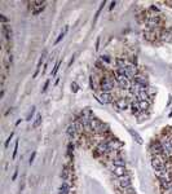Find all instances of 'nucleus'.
<instances>
[{"label":"nucleus","instance_id":"obj_6","mask_svg":"<svg viewBox=\"0 0 172 194\" xmlns=\"http://www.w3.org/2000/svg\"><path fill=\"white\" fill-rule=\"evenodd\" d=\"M133 82L141 84V85H144V87H148V78L145 77L144 74H140V73H138V75L135 78V80H133Z\"/></svg>","mask_w":172,"mask_h":194},{"label":"nucleus","instance_id":"obj_2","mask_svg":"<svg viewBox=\"0 0 172 194\" xmlns=\"http://www.w3.org/2000/svg\"><path fill=\"white\" fill-rule=\"evenodd\" d=\"M97 97H99V100L101 102H104V104H109V102H111V101H115L113 92L109 93V92H101V91H100V93L97 95Z\"/></svg>","mask_w":172,"mask_h":194},{"label":"nucleus","instance_id":"obj_8","mask_svg":"<svg viewBox=\"0 0 172 194\" xmlns=\"http://www.w3.org/2000/svg\"><path fill=\"white\" fill-rule=\"evenodd\" d=\"M132 136H133V137H135V138L137 140V141H138V144H142V140H141V137H140V136H138V135H137L136 132H132Z\"/></svg>","mask_w":172,"mask_h":194},{"label":"nucleus","instance_id":"obj_5","mask_svg":"<svg viewBox=\"0 0 172 194\" xmlns=\"http://www.w3.org/2000/svg\"><path fill=\"white\" fill-rule=\"evenodd\" d=\"M111 170H113V172H114V175L116 177H122V176L127 175V171H126L124 167H116V166H114V167H111Z\"/></svg>","mask_w":172,"mask_h":194},{"label":"nucleus","instance_id":"obj_10","mask_svg":"<svg viewBox=\"0 0 172 194\" xmlns=\"http://www.w3.org/2000/svg\"><path fill=\"white\" fill-rule=\"evenodd\" d=\"M60 63H61V61H58V62L56 63V66H55V70H53V73H52V75H56V73H57V70H58V67H60Z\"/></svg>","mask_w":172,"mask_h":194},{"label":"nucleus","instance_id":"obj_1","mask_svg":"<svg viewBox=\"0 0 172 194\" xmlns=\"http://www.w3.org/2000/svg\"><path fill=\"white\" fill-rule=\"evenodd\" d=\"M118 185H119V188H120L122 190L131 188L130 176H128V175H124V176H122V177H118Z\"/></svg>","mask_w":172,"mask_h":194},{"label":"nucleus","instance_id":"obj_3","mask_svg":"<svg viewBox=\"0 0 172 194\" xmlns=\"http://www.w3.org/2000/svg\"><path fill=\"white\" fill-rule=\"evenodd\" d=\"M137 75H138V70H137V67L135 66V65L131 63L130 66L126 67V77L128 79H135Z\"/></svg>","mask_w":172,"mask_h":194},{"label":"nucleus","instance_id":"obj_13","mask_svg":"<svg viewBox=\"0 0 172 194\" xmlns=\"http://www.w3.org/2000/svg\"><path fill=\"white\" fill-rule=\"evenodd\" d=\"M34 158H35V153L31 155V158H30V163H33V160H34Z\"/></svg>","mask_w":172,"mask_h":194},{"label":"nucleus","instance_id":"obj_4","mask_svg":"<svg viewBox=\"0 0 172 194\" xmlns=\"http://www.w3.org/2000/svg\"><path fill=\"white\" fill-rule=\"evenodd\" d=\"M115 106L119 110H126V109H128V106H130V102H128L127 99H119L115 101Z\"/></svg>","mask_w":172,"mask_h":194},{"label":"nucleus","instance_id":"obj_11","mask_svg":"<svg viewBox=\"0 0 172 194\" xmlns=\"http://www.w3.org/2000/svg\"><path fill=\"white\" fill-rule=\"evenodd\" d=\"M17 149H18V141H16V146H14V153H13V158H16V154H17Z\"/></svg>","mask_w":172,"mask_h":194},{"label":"nucleus","instance_id":"obj_9","mask_svg":"<svg viewBox=\"0 0 172 194\" xmlns=\"http://www.w3.org/2000/svg\"><path fill=\"white\" fill-rule=\"evenodd\" d=\"M40 122H41V117L40 115H38V118H36V120H35V123H34V127L36 128L40 124Z\"/></svg>","mask_w":172,"mask_h":194},{"label":"nucleus","instance_id":"obj_7","mask_svg":"<svg viewBox=\"0 0 172 194\" xmlns=\"http://www.w3.org/2000/svg\"><path fill=\"white\" fill-rule=\"evenodd\" d=\"M152 102L150 101H138V106H140V110H141L142 113H145L148 109H149V106Z\"/></svg>","mask_w":172,"mask_h":194},{"label":"nucleus","instance_id":"obj_12","mask_svg":"<svg viewBox=\"0 0 172 194\" xmlns=\"http://www.w3.org/2000/svg\"><path fill=\"white\" fill-rule=\"evenodd\" d=\"M71 88L74 89V92H78V91H77V89H78V85L75 84V83H73V84H71Z\"/></svg>","mask_w":172,"mask_h":194}]
</instances>
